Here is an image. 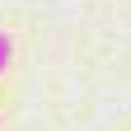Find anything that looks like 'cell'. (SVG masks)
Wrapping results in <instances>:
<instances>
[{"mask_svg":"<svg viewBox=\"0 0 131 131\" xmlns=\"http://www.w3.org/2000/svg\"><path fill=\"white\" fill-rule=\"evenodd\" d=\"M9 56H14V38H9V33H0V75H5Z\"/></svg>","mask_w":131,"mask_h":131,"instance_id":"6da1fadb","label":"cell"}]
</instances>
